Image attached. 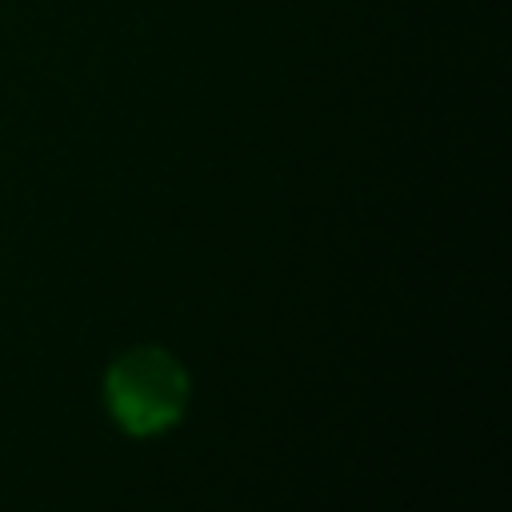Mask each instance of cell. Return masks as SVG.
I'll list each match as a JSON object with an SVG mask.
<instances>
[{"mask_svg": "<svg viewBox=\"0 0 512 512\" xmlns=\"http://www.w3.org/2000/svg\"><path fill=\"white\" fill-rule=\"evenodd\" d=\"M104 400L128 436H156L184 416L188 372L164 348H132L108 364Z\"/></svg>", "mask_w": 512, "mask_h": 512, "instance_id": "1", "label": "cell"}]
</instances>
